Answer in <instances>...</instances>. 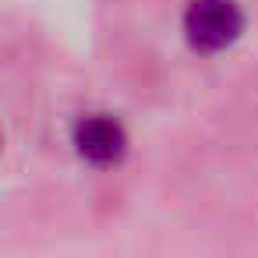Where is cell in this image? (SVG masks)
Returning <instances> with one entry per match:
<instances>
[{"label": "cell", "instance_id": "1", "mask_svg": "<svg viewBox=\"0 0 258 258\" xmlns=\"http://www.w3.org/2000/svg\"><path fill=\"white\" fill-rule=\"evenodd\" d=\"M240 29H244V18L233 0H191L184 15V36L202 53L226 50L240 36Z\"/></svg>", "mask_w": 258, "mask_h": 258}, {"label": "cell", "instance_id": "2", "mask_svg": "<svg viewBox=\"0 0 258 258\" xmlns=\"http://www.w3.org/2000/svg\"><path fill=\"white\" fill-rule=\"evenodd\" d=\"M75 149L92 166H113L127 152V135H124V127L113 117L92 113V117L78 120V127H75Z\"/></svg>", "mask_w": 258, "mask_h": 258}]
</instances>
